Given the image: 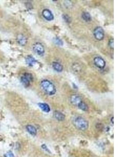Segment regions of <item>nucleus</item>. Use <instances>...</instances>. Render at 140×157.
Returning a JSON list of instances; mask_svg holds the SVG:
<instances>
[{"mask_svg":"<svg viewBox=\"0 0 140 157\" xmlns=\"http://www.w3.org/2000/svg\"><path fill=\"white\" fill-rule=\"evenodd\" d=\"M41 86L43 91L48 95H54L56 93L55 85L49 80H43L41 82Z\"/></svg>","mask_w":140,"mask_h":157,"instance_id":"f257e3e1","label":"nucleus"},{"mask_svg":"<svg viewBox=\"0 0 140 157\" xmlns=\"http://www.w3.org/2000/svg\"><path fill=\"white\" fill-rule=\"evenodd\" d=\"M75 126L79 130L85 131L88 128L89 123L88 121L81 117H78L74 120Z\"/></svg>","mask_w":140,"mask_h":157,"instance_id":"f03ea898","label":"nucleus"},{"mask_svg":"<svg viewBox=\"0 0 140 157\" xmlns=\"http://www.w3.org/2000/svg\"><path fill=\"white\" fill-rule=\"evenodd\" d=\"M33 80V75L30 73H25L21 78V81L22 84L25 86H29Z\"/></svg>","mask_w":140,"mask_h":157,"instance_id":"7ed1b4c3","label":"nucleus"},{"mask_svg":"<svg viewBox=\"0 0 140 157\" xmlns=\"http://www.w3.org/2000/svg\"><path fill=\"white\" fill-rule=\"evenodd\" d=\"M93 35L97 40H102L104 37V31L100 26L97 27L93 31Z\"/></svg>","mask_w":140,"mask_h":157,"instance_id":"20e7f679","label":"nucleus"},{"mask_svg":"<svg viewBox=\"0 0 140 157\" xmlns=\"http://www.w3.org/2000/svg\"><path fill=\"white\" fill-rule=\"evenodd\" d=\"M33 50L34 53L38 56H42L45 53L44 47L41 43H37L33 45Z\"/></svg>","mask_w":140,"mask_h":157,"instance_id":"39448f33","label":"nucleus"},{"mask_svg":"<svg viewBox=\"0 0 140 157\" xmlns=\"http://www.w3.org/2000/svg\"><path fill=\"white\" fill-rule=\"evenodd\" d=\"M93 62L94 65L100 69H103L105 68L106 65V62L105 60L101 57H96L93 59Z\"/></svg>","mask_w":140,"mask_h":157,"instance_id":"423d86ee","label":"nucleus"},{"mask_svg":"<svg viewBox=\"0 0 140 157\" xmlns=\"http://www.w3.org/2000/svg\"><path fill=\"white\" fill-rule=\"evenodd\" d=\"M43 18L48 21H52L54 19V16L52 11L48 9H44L42 11Z\"/></svg>","mask_w":140,"mask_h":157,"instance_id":"0eeeda50","label":"nucleus"},{"mask_svg":"<svg viewBox=\"0 0 140 157\" xmlns=\"http://www.w3.org/2000/svg\"><path fill=\"white\" fill-rule=\"evenodd\" d=\"M82 101V98L80 96L77 95H73L71 96V97L70 98L71 103L73 105L77 106Z\"/></svg>","mask_w":140,"mask_h":157,"instance_id":"6e6552de","label":"nucleus"},{"mask_svg":"<svg viewBox=\"0 0 140 157\" xmlns=\"http://www.w3.org/2000/svg\"><path fill=\"white\" fill-rule=\"evenodd\" d=\"M54 117L58 121H63L65 119V115L61 112L56 111L54 112L53 114Z\"/></svg>","mask_w":140,"mask_h":157,"instance_id":"1a4fd4ad","label":"nucleus"},{"mask_svg":"<svg viewBox=\"0 0 140 157\" xmlns=\"http://www.w3.org/2000/svg\"><path fill=\"white\" fill-rule=\"evenodd\" d=\"M52 67L54 70L57 72H61L63 70V65L58 62H53L52 63Z\"/></svg>","mask_w":140,"mask_h":157,"instance_id":"9d476101","label":"nucleus"},{"mask_svg":"<svg viewBox=\"0 0 140 157\" xmlns=\"http://www.w3.org/2000/svg\"><path fill=\"white\" fill-rule=\"evenodd\" d=\"M17 41L18 43L21 46H25L27 42L26 37L22 34H20L18 36Z\"/></svg>","mask_w":140,"mask_h":157,"instance_id":"9b49d317","label":"nucleus"},{"mask_svg":"<svg viewBox=\"0 0 140 157\" xmlns=\"http://www.w3.org/2000/svg\"><path fill=\"white\" fill-rule=\"evenodd\" d=\"M38 107L45 113H49L51 111V108L47 103H38Z\"/></svg>","mask_w":140,"mask_h":157,"instance_id":"f8f14e48","label":"nucleus"},{"mask_svg":"<svg viewBox=\"0 0 140 157\" xmlns=\"http://www.w3.org/2000/svg\"><path fill=\"white\" fill-rule=\"evenodd\" d=\"M25 60L26 63L30 67L34 66L37 63V60L32 56H28Z\"/></svg>","mask_w":140,"mask_h":157,"instance_id":"ddd939ff","label":"nucleus"},{"mask_svg":"<svg viewBox=\"0 0 140 157\" xmlns=\"http://www.w3.org/2000/svg\"><path fill=\"white\" fill-rule=\"evenodd\" d=\"M27 131L30 133L31 135L35 136L37 134V129L36 128L32 125H28L26 127Z\"/></svg>","mask_w":140,"mask_h":157,"instance_id":"4468645a","label":"nucleus"},{"mask_svg":"<svg viewBox=\"0 0 140 157\" xmlns=\"http://www.w3.org/2000/svg\"><path fill=\"white\" fill-rule=\"evenodd\" d=\"M81 18L83 20L86 22H89L92 20L91 16L88 12H83L81 14Z\"/></svg>","mask_w":140,"mask_h":157,"instance_id":"2eb2a0df","label":"nucleus"},{"mask_svg":"<svg viewBox=\"0 0 140 157\" xmlns=\"http://www.w3.org/2000/svg\"><path fill=\"white\" fill-rule=\"evenodd\" d=\"M77 106H78V107L80 109H81V110H82V111H83L86 112V111H87L88 110V106L87 104L85 102H84L83 101H82L81 102H80V103L78 104V105Z\"/></svg>","mask_w":140,"mask_h":157,"instance_id":"dca6fc26","label":"nucleus"},{"mask_svg":"<svg viewBox=\"0 0 140 157\" xmlns=\"http://www.w3.org/2000/svg\"><path fill=\"white\" fill-rule=\"evenodd\" d=\"M53 42L55 45L58 46H63L64 44L63 40L58 37H55L53 39Z\"/></svg>","mask_w":140,"mask_h":157,"instance_id":"f3484780","label":"nucleus"},{"mask_svg":"<svg viewBox=\"0 0 140 157\" xmlns=\"http://www.w3.org/2000/svg\"><path fill=\"white\" fill-rule=\"evenodd\" d=\"M63 19L67 23H70L71 22V19L67 15V14H63Z\"/></svg>","mask_w":140,"mask_h":157,"instance_id":"a211bd4d","label":"nucleus"},{"mask_svg":"<svg viewBox=\"0 0 140 157\" xmlns=\"http://www.w3.org/2000/svg\"><path fill=\"white\" fill-rule=\"evenodd\" d=\"M108 45L110 47V48H111L112 49H113L114 48V40L113 39H110L108 43Z\"/></svg>","mask_w":140,"mask_h":157,"instance_id":"6ab92c4d","label":"nucleus"},{"mask_svg":"<svg viewBox=\"0 0 140 157\" xmlns=\"http://www.w3.org/2000/svg\"><path fill=\"white\" fill-rule=\"evenodd\" d=\"M4 157H14V155L11 151H9L7 152L4 155Z\"/></svg>","mask_w":140,"mask_h":157,"instance_id":"aec40b11","label":"nucleus"},{"mask_svg":"<svg viewBox=\"0 0 140 157\" xmlns=\"http://www.w3.org/2000/svg\"><path fill=\"white\" fill-rule=\"evenodd\" d=\"M42 149H44V150L46 151L47 152L51 153V151H50V150H49V149L48 148V147H47V146H46L45 144H43L42 145Z\"/></svg>","mask_w":140,"mask_h":157,"instance_id":"412c9836","label":"nucleus"},{"mask_svg":"<svg viewBox=\"0 0 140 157\" xmlns=\"http://www.w3.org/2000/svg\"><path fill=\"white\" fill-rule=\"evenodd\" d=\"M111 122H112V124H114V121H113V117H112L111 118Z\"/></svg>","mask_w":140,"mask_h":157,"instance_id":"4be33fe9","label":"nucleus"}]
</instances>
